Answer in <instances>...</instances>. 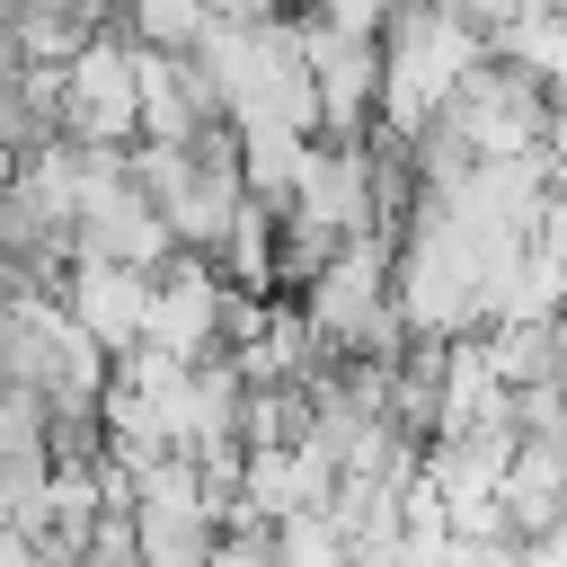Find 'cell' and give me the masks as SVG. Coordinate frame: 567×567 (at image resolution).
Here are the masks:
<instances>
[{"label":"cell","mask_w":567,"mask_h":567,"mask_svg":"<svg viewBox=\"0 0 567 567\" xmlns=\"http://www.w3.org/2000/svg\"><path fill=\"white\" fill-rule=\"evenodd\" d=\"M496 44L478 27H461L443 0H399L390 35H381V124L390 133H425L434 115H452L461 80L487 62Z\"/></svg>","instance_id":"obj_1"},{"label":"cell","mask_w":567,"mask_h":567,"mask_svg":"<svg viewBox=\"0 0 567 567\" xmlns=\"http://www.w3.org/2000/svg\"><path fill=\"white\" fill-rule=\"evenodd\" d=\"M443 124H452L478 159H540L549 133H558V97H549V80H540L532 62L487 53V62L461 80V97H452Z\"/></svg>","instance_id":"obj_2"},{"label":"cell","mask_w":567,"mask_h":567,"mask_svg":"<svg viewBox=\"0 0 567 567\" xmlns=\"http://www.w3.org/2000/svg\"><path fill=\"white\" fill-rule=\"evenodd\" d=\"M62 133L97 142V151H133L142 142V44L124 27H97L62 62Z\"/></svg>","instance_id":"obj_3"},{"label":"cell","mask_w":567,"mask_h":567,"mask_svg":"<svg viewBox=\"0 0 567 567\" xmlns=\"http://www.w3.org/2000/svg\"><path fill=\"white\" fill-rule=\"evenodd\" d=\"M301 35H310V80H319V133L363 142L381 124V35H354L328 18H301Z\"/></svg>","instance_id":"obj_4"},{"label":"cell","mask_w":567,"mask_h":567,"mask_svg":"<svg viewBox=\"0 0 567 567\" xmlns=\"http://www.w3.org/2000/svg\"><path fill=\"white\" fill-rule=\"evenodd\" d=\"M62 301H71V319H80L106 354H133V346H151V301H159V275H151V266H106V257H80V266H62Z\"/></svg>","instance_id":"obj_5"}]
</instances>
